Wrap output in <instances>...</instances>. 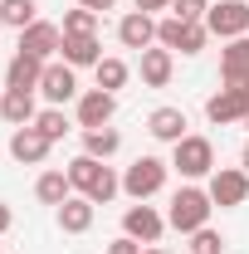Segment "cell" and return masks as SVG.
<instances>
[{"label":"cell","mask_w":249,"mask_h":254,"mask_svg":"<svg viewBox=\"0 0 249 254\" xmlns=\"http://www.w3.org/2000/svg\"><path fill=\"white\" fill-rule=\"evenodd\" d=\"M0 118L10 127H30L39 113H34V93H20V88H5V98H0Z\"/></svg>","instance_id":"obj_18"},{"label":"cell","mask_w":249,"mask_h":254,"mask_svg":"<svg viewBox=\"0 0 249 254\" xmlns=\"http://www.w3.org/2000/svg\"><path fill=\"white\" fill-rule=\"evenodd\" d=\"M108 254H142V245H137L132 235H123V240H113V245H108Z\"/></svg>","instance_id":"obj_32"},{"label":"cell","mask_w":249,"mask_h":254,"mask_svg":"<svg viewBox=\"0 0 249 254\" xmlns=\"http://www.w3.org/2000/svg\"><path fill=\"white\" fill-rule=\"evenodd\" d=\"M34 195H39L44 205H54V210H59L63 200L73 195V181H68V171H44V176L34 181Z\"/></svg>","instance_id":"obj_20"},{"label":"cell","mask_w":249,"mask_h":254,"mask_svg":"<svg viewBox=\"0 0 249 254\" xmlns=\"http://www.w3.org/2000/svg\"><path fill=\"white\" fill-rule=\"evenodd\" d=\"M171 5H176V0H137V10H147V15H152V10H171Z\"/></svg>","instance_id":"obj_33"},{"label":"cell","mask_w":249,"mask_h":254,"mask_svg":"<svg viewBox=\"0 0 249 254\" xmlns=\"http://www.w3.org/2000/svg\"><path fill=\"white\" fill-rule=\"evenodd\" d=\"M0 98H5V93H0Z\"/></svg>","instance_id":"obj_40"},{"label":"cell","mask_w":249,"mask_h":254,"mask_svg":"<svg viewBox=\"0 0 249 254\" xmlns=\"http://www.w3.org/2000/svg\"><path fill=\"white\" fill-rule=\"evenodd\" d=\"M78 5H83V10H93V15H103V10H113L118 0H78Z\"/></svg>","instance_id":"obj_34"},{"label":"cell","mask_w":249,"mask_h":254,"mask_svg":"<svg viewBox=\"0 0 249 254\" xmlns=\"http://www.w3.org/2000/svg\"><path fill=\"white\" fill-rule=\"evenodd\" d=\"M220 78H225L230 88L249 83V39H230V44L220 49Z\"/></svg>","instance_id":"obj_13"},{"label":"cell","mask_w":249,"mask_h":254,"mask_svg":"<svg viewBox=\"0 0 249 254\" xmlns=\"http://www.w3.org/2000/svg\"><path fill=\"white\" fill-rule=\"evenodd\" d=\"M118 147H123V137H118L113 127H83V152H88V157L108 161Z\"/></svg>","instance_id":"obj_21"},{"label":"cell","mask_w":249,"mask_h":254,"mask_svg":"<svg viewBox=\"0 0 249 254\" xmlns=\"http://www.w3.org/2000/svg\"><path fill=\"white\" fill-rule=\"evenodd\" d=\"M245 113H249V83H240V88L225 83V88L205 103V118L220 123V127H225V123H245Z\"/></svg>","instance_id":"obj_6"},{"label":"cell","mask_w":249,"mask_h":254,"mask_svg":"<svg viewBox=\"0 0 249 254\" xmlns=\"http://www.w3.org/2000/svg\"><path fill=\"white\" fill-rule=\"evenodd\" d=\"M205 30L220 39H245L249 34V0H220L205 15Z\"/></svg>","instance_id":"obj_4"},{"label":"cell","mask_w":249,"mask_h":254,"mask_svg":"<svg viewBox=\"0 0 249 254\" xmlns=\"http://www.w3.org/2000/svg\"><path fill=\"white\" fill-rule=\"evenodd\" d=\"M98 88H103V93H118V88H123L127 83V64L123 59H98Z\"/></svg>","instance_id":"obj_25"},{"label":"cell","mask_w":249,"mask_h":254,"mask_svg":"<svg viewBox=\"0 0 249 254\" xmlns=\"http://www.w3.org/2000/svg\"><path fill=\"white\" fill-rule=\"evenodd\" d=\"M161 230H166V220L156 215L152 205H142V200H137V205H127V215H123V235H132L137 245H156V240H161Z\"/></svg>","instance_id":"obj_8"},{"label":"cell","mask_w":249,"mask_h":254,"mask_svg":"<svg viewBox=\"0 0 249 254\" xmlns=\"http://www.w3.org/2000/svg\"><path fill=\"white\" fill-rule=\"evenodd\" d=\"M39 78H44V59H34V54H25V49H15V59H10V68H5V88L34 93Z\"/></svg>","instance_id":"obj_11"},{"label":"cell","mask_w":249,"mask_h":254,"mask_svg":"<svg viewBox=\"0 0 249 254\" xmlns=\"http://www.w3.org/2000/svg\"><path fill=\"white\" fill-rule=\"evenodd\" d=\"M245 171H249V142H245Z\"/></svg>","instance_id":"obj_36"},{"label":"cell","mask_w":249,"mask_h":254,"mask_svg":"<svg viewBox=\"0 0 249 254\" xmlns=\"http://www.w3.org/2000/svg\"><path fill=\"white\" fill-rule=\"evenodd\" d=\"M210 210H215L210 190H200V186H181L176 195H171L166 225H171V230H181V235H195V230H205V225H210Z\"/></svg>","instance_id":"obj_1"},{"label":"cell","mask_w":249,"mask_h":254,"mask_svg":"<svg viewBox=\"0 0 249 254\" xmlns=\"http://www.w3.org/2000/svg\"><path fill=\"white\" fill-rule=\"evenodd\" d=\"M20 49L49 64V54H59V49H63V30H59V25H49V20H34L30 30H20Z\"/></svg>","instance_id":"obj_7"},{"label":"cell","mask_w":249,"mask_h":254,"mask_svg":"<svg viewBox=\"0 0 249 254\" xmlns=\"http://www.w3.org/2000/svg\"><path fill=\"white\" fill-rule=\"evenodd\" d=\"M59 30H63V34H98V15L78 5V10H68V15H63V25H59Z\"/></svg>","instance_id":"obj_26"},{"label":"cell","mask_w":249,"mask_h":254,"mask_svg":"<svg viewBox=\"0 0 249 254\" xmlns=\"http://www.w3.org/2000/svg\"><path fill=\"white\" fill-rule=\"evenodd\" d=\"M10 220H15V215H10V205H0V235L10 230Z\"/></svg>","instance_id":"obj_35"},{"label":"cell","mask_w":249,"mask_h":254,"mask_svg":"<svg viewBox=\"0 0 249 254\" xmlns=\"http://www.w3.org/2000/svg\"><path fill=\"white\" fill-rule=\"evenodd\" d=\"M0 30H5V15H0Z\"/></svg>","instance_id":"obj_38"},{"label":"cell","mask_w":249,"mask_h":254,"mask_svg":"<svg viewBox=\"0 0 249 254\" xmlns=\"http://www.w3.org/2000/svg\"><path fill=\"white\" fill-rule=\"evenodd\" d=\"M186 25L190 20H181V15L156 20V44H161V49H181V44H186Z\"/></svg>","instance_id":"obj_24"},{"label":"cell","mask_w":249,"mask_h":254,"mask_svg":"<svg viewBox=\"0 0 249 254\" xmlns=\"http://www.w3.org/2000/svg\"><path fill=\"white\" fill-rule=\"evenodd\" d=\"M39 93L49 98V108H59L68 98L78 93V78H73V68L68 64H44V78H39Z\"/></svg>","instance_id":"obj_10"},{"label":"cell","mask_w":249,"mask_h":254,"mask_svg":"<svg viewBox=\"0 0 249 254\" xmlns=\"http://www.w3.org/2000/svg\"><path fill=\"white\" fill-rule=\"evenodd\" d=\"M166 171H171V161H161V157H137L132 166H127V176H123V190L132 195V200H152L156 190L166 186Z\"/></svg>","instance_id":"obj_2"},{"label":"cell","mask_w":249,"mask_h":254,"mask_svg":"<svg viewBox=\"0 0 249 254\" xmlns=\"http://www.w3.org/2000/svg\"><path fill=\"white\" fill-rule=\"evenodd\" d=\"M88 225H93V200L88 195H68L59 205V230L63 235H83Z\"/></svg>","instance_id":"obj_17"},{"label":"cell","mask_w":249,"mask_h":254,"mask_svg":"<svg viewBox=\"0 0 249 254\" xmlns=\"http://www.w3.org/2000/svg\"><path fill=\"white\" fill-rule=\"evenodd\" d=\"M190 240H195V245H190L195 254H220V250H225V240H220V230H210V225H205V230H195Z\"/></svg>","instance_id":"obj_29"},{"label":"cell","mask_w":249,"mask_h":254,"mask_svg":"<svg viewBox=\"0 0 249 254\" xmlns=\"http://www.w3.org/2000/svg\"><path fill=\"white\" fill-rule=\"evenodd\" d=\"M171 166L186 176V181H195V176H210L215 171V147H210V137H181L176 142V152H171Z\"/></svg>","instance_id":"obj_3"},{"label":"cell","mask_w":249,"mask_h":254,"mask_svg":"<svg viewBox=\"0 0 249 254\" xmlns=\"http://www.w3.org/2000/svg\"><path fill=\"white\" fill-rule=\"evenodd\" d=\"M118 190H123V176H113V166H103V176H98V186L88 190V200H93V205H108Z\"/></svg>","instance_id":"obj_27"},{"label":"cell","mask_w":249,"mask_h":254,"mask_svg":"<svg viewBox=\"0 0 249 254\" xmlns=\"http://www.w3.org/2000/svg\"><path fill=\"white\" fill-rule=\"evenodd\" d=\"M98 176H103V161H98V157H88V152L68 161V181H73V190H83V195H88V190L98 186Z\"/></svg>","instance_id":"obj_22"},{"label":"cell","mask_w":249,"mask_h":254,"mask_svg":"<svg viewBox=\"0 0 249 254\" xmlns=\"http://www.w3.org/2000/svg\"><path fill=\"white\" fill-rule=\"evenodd\" d=\"M171 49H142V83L147 88H166L171 83Z\"/></svg>","instance_id":"obj_19"},{"label":"cell","mask_w":249,"mask_h":254,"mask_svg":"<svg viewBox=\"0 0 249 254\" xmlns=\"http://www.w3.org/2000/svg\"><path fill=\"white\" fill-rule=\"evenodd\" d=\"M147 132H152L156 142H171V147H176V142L186 137V113H181V108H156L152 118H147Z\"/></svg>","instance_id":"obj_16"},{"label":"cell","mask_w":249,"mask_h":254,"mask_svg":"<svg viewBox=\"0 0 249 254\" xmlns=\"http://www.w3.org/2000/svg\"><path fill=\"white\" fill-rule=\"evenodd\" d=\"M118 39H123V49H152L156 20L147 15V10H132V15H123V20H118Z\"/></svg>","instance_id":"obj_12"},{"label":"cell","mask_w":249,"mask_h":254,"mask_svg":"<svg viewBox=\"0 0 249 254\" xmlns=\"http://www.w3.org/2000/svg\"><path fill=\"white\" fill-rule=\"evenodd\" d=\"M49 147H54V142H49V137H44V132H39V127H15V132H10V157L15 161H25V166H39V161L49 157Z\"/></svg>","instance_id":"obj_9"},{"label":"cell","mask_w":249,"mask_h":254,"mask_svg":"<svg viewBox=\"0 0 249 254\" xmlns=\"http://www.w3.org/2000/svg\"><path fill=\"white\" fill-rule=\"evenodd\" d=\"M210 200L215 205H245L249 200V171L245 166L240 171L235 166H215L210 171Z\"/></svg>","instance_id":"obj_5"},{"label":"cell","mask_w":249,"mask_h":254,"mask_svg":"<svg viewBox=\"0 0 249 254\" xmlns=\"http://www.w3.org/2000/svg\"><path fill=\"white\" fill-rule=\"evenodd\" d=\"M171 15H181V20H200V15H210V0H176Z\"/></svg>","instance_id":"obj_31"},{"label":"cell","mask_w":249,"mask_h":254,"mask_svg":"<svg viewBox=\"0 0 249 254\" xmlns=\"http://www.w3.org/2000/svg\"><path fill=\"white\" fill-rule=\"evenodd\" d=\"M63 64L68 68H88L93 64L98 68V59H103V49H98V34H63Z\"/></svg>","instance_id":"obj_15"},{"label":"cell","mask_w":249,"mask_h":254,"mask_svg":"<svg viewBox=\"0 0 249 254\" xmlns=\"http://www.w3.org/2000/svg\"><path fill=\"white\" fill-rule=\"evenodd\" d=\"M205 39H210V30H205L200 20H190V25H186V44H181V54H200V49H205Z\"/></svg>","instance_id":"obj_30"},{"label":"cell","mask_w":249,"mask_h":254,"mask_svg":"<svg viewBox=\"0 0 249 254\" xmlns=\"http://www.w3.org/2000/svg\"><path fill=\"white\" fill-rule=\"evenodd\" d=\"M34 127H39V132H44V137H49V142H59L63 132H68V118H63L59 108H44V113H39V118H34Z\"/></svg>","instance_id":"obj_28"},{"label":"cell","mask_w":249,"mask_h":254,"mask_svg":"<svg viewBox=\"0 0 249 254\" xmlns=\"http://www.w3.org/2000/svg\"><path fill=\"white\" fill-rule=\"evenodd\" d=\"M113 113H118V98L103 93V88H93V93L78 98V127H108Z\"/></svg>","instance_id":"obj_14"},{"label":"cell","mask_w":249,"mask_h":254,"mask_svg":"<svg viewBox=\"0 0 249 254\" xmlns=\"http://www.w3.org/2000/svg\"><path fill=\"white\" fill-rule=\"evenodd\" d=\"M34 10H39L34 0H0V15H5L10 30H30V25H34Z\"/></svg>","instance_id":"obj_23"},{"label":"cell","mask_w":249,"mask_h":254,"mask_svg":"<svg viewBox=\"0 0 249 254\" xmlns=\"http://www.w3.org/2000/svg\"><path fill=\"white\" fill-rule=\"evenodd\" d=\"M142 254H166V250H142Z\"/></svg>","instance_id":"obj_37"},{"label":"cell","mask_w":249,"mask_h":254,"mask_svg":"<svg viewBox=\"0 0 249 254\" xmlns=\"http://www.w3.org/2000/svg\"><path fill=\"white\" fill-rule=\"evenodd\" d=\"M245 127H249V113H245Z\"/></svg>","instance_id":"obj_39"}]
</instances>
